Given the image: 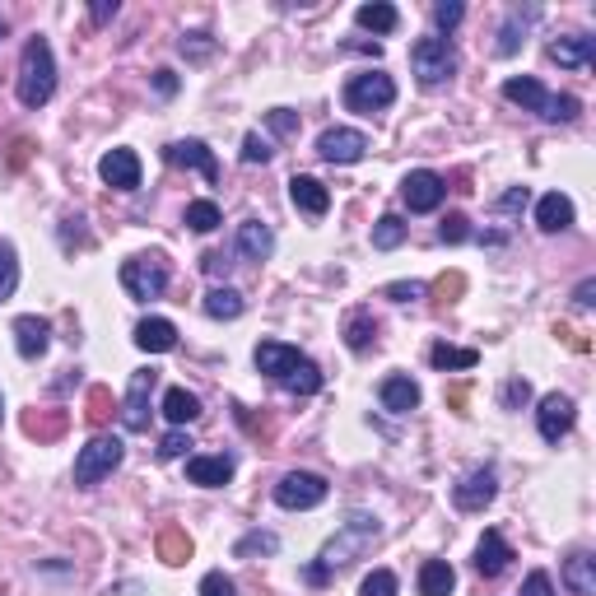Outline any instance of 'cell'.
Returning a JSON list of instances; mask_svg holds the SVG:
<instances>
[{
	"label": "cell",
	"mask_w": 596,
	"mask_h": 596,
	"mask_svg": "<svg viewBox=\"0 0 596 596\" xmlns=\"http://www.w3.org/2000/svg\"><path fill=\"white\" fill-rule=\"evenodd\" d=\"M410 70H415V80L424 89H443L457 75V47L447 38H420L410 47Z\"/></svg>",
	"instance_id": "3957f363"
},
{
	"label": "cell",
	"mask_w": 596,
	"mask_h": 596,
	"mask_svg": "<svg viewBox=\"0 0 596 596\" xmlns=\"http://www.w3.org/2000/svg\"><path fill=\"white\" fill-rule=\"evenodd\" d=\"M14 94H19L24 108H42V103L56 94V56H52V42H47V38H28L24 42Z\"/></svg>",
	"instance_id": "7a4b0ae2"
},
{
	"label": "cell",
	"mask_w": 596,
	"mask_h": 596,
	"mask_svg": "<svg viewBox=\"0 0 596 596\" xmlns=\"http://www.w3.org/2000/svg\"><path fill=\"white\" fill-rule=\"evenodd\" d=\"M466 238H471V219L466 215H447L443 224H438V243L457 247V243H466Z\"/></svg>",
	"instance_id": "b9f144b4"
},
{
	"label": "cell",
	"mask_w": 596,
	"mask_h": 596,
	"mask_svg": "<svg viewBox=\"0 0 596 596\" xmlns=\"http://www.w3.org/2000/svg\"><path fill=\"white\" fill-rule=\"evenodd\" d=\"M382 541V522L373 513H350L345 522L336 527V536L322 545V555H317V564H322L326 573H336V569H345V564H354V559H364L373 545Z\"/></svg>",
	"instance_id": "6da1fadb"
},
{
	"label": "cell",
	"mask_w": 596,
	"mask_h": 596,
	"mask_svg": "<svg viewBox=\"0 0 596 596\" xmlns=\"http://www.w3.org/2000/svg\"><path fill=\"white\" fill-rule=\"evenodd\" d=\"M177 52L187 56V61H205V56L215 52V38L210 33H187V38L177 42Z\"/></svg>",
	"instance_id": "ee69618b"
},
{
	"label": "cell",
	"mask_w": 596,
	"mask_h": 596,
	"mask_svg": "<svg viewBox=\"0 0 596 596\" xmlns=\"http://www.w3.org/2000/svg\"><path fill=\"white\" fill-rule=\"evenodd\" d=\"M47 345H52V322L47 317H33V312L14 317V350L24 354V359H42Z\"/></svg>",
	"instance_id": "2e32d148"
},
{
	"label": "cell",
	"mask_w": 596,
	"mask_h": 596,
	"mask_svg": "<svg viewBox=\"0 0 596 596\" xmlns=\"http://www.w3.org/2000/svg\"><path fill=\"white\" fill-rule=\"evenodd\" d=\"M122 457H126V443H122V438H112V434L89 438V443L80 447V457H75V485H80V489H94L98 480H108V475L122 466Z\"/></svg>",
	"instance_id": "5b68a950"
},
{
	"label": "cell",
	"mask_w": 596,
	"mask_h": 596,
	"mask_svg": "<svg viewBox=\"0 0 596 596\" xmlns=\"http://www.w3.org/2000/svg\"><path fill=\"white\" fill-rule=\"evenodd\" d=\"M0 424H5V396H0Z\"/></svg>",
	"instance_id": "94428289"
},
{
	"label": "cell",
	"mask_w": 596,
	"mask_h": 596,
	"mask_svg": "<svg viewBox=\"0 0 596 596\" xmlns=\"http://www.w3.org/2000/svg\"><path fill=\"white\" fill-rule=\"evenodd\" d=\"M238 471V461L229 452H215V457H187V480L191 485H205V489H224Z\"/></svg>",
	"instance_id": "e0dca14e"
},
{
	"label": "cell",
	"mask_w": 596,
	"mask_h": 596,
	"mask_svg": "<svg viewBox=\"0 0 596 596\" xmlns=\"http://www.w3.org/2000/svg\"><path fill=\"white\" fill-rule=\"evenodd\" d=\"M345 345L354 354H364L368 345H378V322H373V312H350L345 317Z\"/></svg>",
	"instance_id": "4dcf8cb0"
},
{
	"label": "cell",
	"mask_w": 596,
	"mask_h": 596,
	"mask_svg": "<svg viewBox=\"0 0 596 596\" xmlns=\"http://www.w3.org/2000/svg\"><path fill=\"white\" fill-rule=\"evenodd\" d=\"M527 201H531L527 187H508L499 201H494V215H499V219H517L522 210H527Z\"/></svg>",
	"instance_id": "f35d334b"
},
{
	"label": "cell",
	"mask_w": 596,
	"mask_h": 596,
	"mask_svg": "<svg viewBox=\"0 0 596 596\" xmlns=\"http://www.w3.org/2000/svg\"><path fill=\"white\" fill-rule=\"evenodd\" d=\"M275 550H280V536H275V531H247L243 541L233 545V559H266V555H275Z\"/></svg>",
	"instance_id": "1f68e13d"
},
{
	"label": "cell",
	"mask_w": 596,
	"mask_h": 596,
	"mask_svg": "<svg viewBox=\"0 0 596 596\" xmlns=\"http://www.w3.org/2000/svg\"><path fill=\"white\" fill-rule=\"evenodd\" d=\"M522 596H555V583H550V573H527V583H522Z\"/></svg>",
	"instance_id": "f5cc1de1"
},
{
	"label": "cell",
	"mask_w": 596,
	"mask_h": 596,
	"mask_svg": "<svg viewBox=\"0 0 596 596\" xmlns=\"http://www.w3.org/2000/svg\"><path fill=\"white\" fill-rule=\"evenodd\" d=\"M201 596H238V583H233L224 569H210L201 578Z\"/></svg>",
	"instance_id": "f6af8a7d"
},
{
	"label": "cell",
	"mask_w": 596,
	"mask_h": 596,
	"mask_svg": "<svg viewBox=\"0 0 596 596\" xmlns=\"http://www.w3.org/2000/svg\"><path fill=\"white\" fill-rule=\"evenodd\" d=\"M527 19H536V10H527V14L513 10V14H508V24L499 28V42H494V52H499V56H513L517 47H522V28H527Z\"/></svg>",
	"instance_id": "d590c367"
},
{
	"label": "cell",
	"mask_w": 596,
	"mask_h": 596,
	"mask_svg": "<svg viewBox=\"0 0 596 596\" xmlns=\"http://www.w3.org/2000/svg\"><path fill=\"white\" fill-rule=\"evenodd\" d=\"M527 401H531V382L527 378H508V382H503V392H499L503 410H522Z\"/></svg>",
	"instance_id": "60d3db41"
},
{
	"label": "cell",
	"mask_w": 596,
	"mask_h": 596,
	"mask_svg": "<svg viewBox=\"0 0 596 596\" xmlns=\"http://www.w3.org/2000/svg\"><path fill=\"white\" fill-rule=\"evenodd\" d=\"M359 596H396V573L392 569H373L359 583Z\"/></svg>",
	"instance_id": "7bdbcfd3"
},
{
	"label": "cell",
	"mask_w": 596,
	"mask_h": 596,
	"mask_svg": "<svg viewBox=\"0 0 596 596\" xmlns=\"http://www.w3.org/2000/svg\"><path fill=\"white\" fill-rule=\"evenodd\" d=\"M0 38H5V19H0Z\"/></svg>",
	"instance_id": "6125c7cd"
},
{
	"label": "cell",
	"mask_w": 596,
	"mask_h": 596,
	"mask_svg": "<svg viewBox=\"0 0 596 596\" xmlns=\"http://www.w3.org/2000/svg\"><path fill=\"white\" fill-rule=\"evenodd\" d=\"M564 587H569L573 596H596V559H592V550H573V555L564 559Z\"/></svg>",
	"instance_id": "d4e9b609"
},
{
	"label": "cell",
	"mask_w": 596,
	"mask_h": 596,
	"mask_svg": "<svg viewBox=\"0 0 596 596\" xmlns=\"http://www.w3.org/2000/svg\"><path fill=\"white\" fill-rule=\"evenodd\" d=\"M122 289L131 298H140V303L163 298V289H168V261L159 252H140V257L122 261Z\"/></svg>",
	"instance_id": "8992f818"
},
{
	"label": "cell",
	"mask_w": 596,
	"mask_h": 596,
	"mask_svg": "<svg viewBox=\"0 0 596 596\" xmlns=\"http://www.w3.org/2000/svg\"><path fill=\"white\" fill-rule=\"evenodd\" d=\"M573 424H578V406H573L564 392H550L541 396V410H536V429H541L545 443H559V438L569 434Z\"/></svg>",
	"instance_id": "30bf717a"
},
{
	"label": "cell",
	"mask_w": 596,
	"mask_h": 596,
	"mask_svg": "<svg viewBox=\"0 0 596 596\" xmlns=\"http://www.w3.org/2000/svg\"><path fill=\"white\" fill-rule=\"evenodd\" d=\"M322 382H326L322 368L312 364V359H303V364H298L294 373L280 382V387H285V392H294V396H317V392H322Z\"/></svg>",
	"instance_id": "d6a6232c"
},
{
	"label": "cell",
	"mask_w": 596,
	"mask_h": 596,
	"mask_svg": "<svg viewBox=\"0 0 596 596\" xmlns=\"http://www.w3.org/2000/svg\"><path fill=\"white\" fill-rule=\"evenodd\" d=\"M583 103L573 94H550V108H545V122H578Z\"/></svg>",
	"instance_id": "ab89813d"
},
{
	"label": "cell",
	"mask_w": 596,
	"mask_h": 596,
	"mask_svg": "<svg viewBox=\"0 0 596 596\" xmlns=\"http://www.w3.org/2000/svg\"><path fill=\"white\" fill-rule=\"evenodd\" d=\"M401 243H406V219L382 215L378 224H373V247H378V252H396Z\"/></svg>",
	"instance_id": "836d02e7"
},
{
	"label": "cell",
	"mask_w": 596,
	"mask_h": 596,
	"mask_svg": "<svg viewBox=\"0 0 596 596\" xmlns=\"http://www.w3.org/2000/svg\"><path fill=\"white\" fill-rule=\"evenodd\" d=\"M326 578H331V573H326V569H322V564H308V583H312V587H322V583H326Z\"/></svg>",
	"instance_id": "91938a15"
},
{
	"label": "cell",
	"mask_w": 596,
	"mask_h": 596,
	"mask_svg": "<svg viewBox=\"0 0 596 596\" xmlns=\"http://www.w3.org/2000/svg\"><path fill=\"white\" fill-rule=\"evenodd\" d=\"M354 24L368 28V33H378V38H387V33H396L401 14H396V5H387V0H373V5H359V10H354Z\"/></svg>",
	"instance_id": "4316f807"
},
{
	"label": "cell",
	"mask_w": 596,
	"mask_h": 596,
	"mask_svg": "<svg viewBox=\"0 0 596 596\" xmlns=\"http://www.w3.org/2000/svg\"><path fill=\"white\" fill-rule=\"evenodd\" d=\"M275 252V233L271 224H261V219H247V224H238V257L247 261H266Z\"/></svg>",
	"instance_id": "cb8c5ba5"
},
{
	"label": "cell",
	"mask_w": 596,
	"mask_h": 596,
	"mask_svg": "<svg viewBox=\"0 0 596 596\" xmlns=\"http://www.w3.org/2000/svg\"><path fill=\"white\" fill-rule=\"evenodd\" d=\"M429 364H434L438 373H447V368H461V373H466V368L480 364V354H475V350H457V345H434V350H429Z\"/></svg>",
	"instance_id": "e575fe53"
},
{
	"label": "cell",
	"mask_w": 596,
	"mask_h": 596,
	"mask_svg": "<svg viewBox=\"0 0 596 596\" xmlns=\"http://www.w3.org/2000/svg\"><path fill=\"white\" fill-rule=\"evenodd\" d=\"M550 61H559L564 70H587L596 61V38H583V33H573V38H555V42H550Z\"/></svg>",
	"instance_id": "44dd1931"
},
{
	"label": "cell",
	"mask_w": 596,
	"mask_h": 596,
	"mask_svg": "<svg viewBox=\"0 0 596 596\" xmlns=\"http://www.w3.org/2000/svg\"><path fill=\"white\" fill-rule=\"evenodd\" d=\"M513 545L503 541L499 531H485V536H480V545H475V573H480V578H499L503 569H508V564H513Z\"/></svg>",
	"instance_id": "ac0fdd59"
},
{
	"label": "cell",
	"mask_w": 596,
	"mask_h": 596,
	"mask_svg": "<svg viewBox=\"0 0 596 596\" xmlns=\"http://www.w3.org/2000/svg\"><path fill=\"white\" fill-rule=\"evenodd\" d=\"M117 10H122L117 0H94V10H89V19H94V24H112V19H117Z\"/></svg>",
	"instance_id": "db71d44e"
},
{
	"label": "cell",
	"mask_w": 596,
	"mask_h": 596,
	"mask_svg": "<svg viewBox=\"0 0 596 596\" xmlns=\"http://www.w3.org/2000/svg\"><path fill=\"white\" fill-rule=\"evenodd\" d=\"M243 294L238 289H229V285H219V289H210L205 294V317H215V322H238L243 317Z\"/></svg>",
	"instance_id": "f546056e"
},
{
	"label": "cell",
	"mask_w": 596,
	"mask_h": 596,
	"mask_svg": "<svg viewBox=\"0 0 596 596\" xmlns=\"http://www.w3.org/2000/svg\"><path fill=\"white\" fill-rule=\"evenodd\" d=\"M457 587V569L447 559H424L420 569V596H452Z\"/></svg>",
	"instance_id": "83f0119b"
},
{
	"label": "cell",
	"mask_w": 596,
	"mask_h": 596,
	"mask_svg": "<svg viewBox=\"0 0 596 596\" xmlns=\"http://www.w3.org/2000/svg\"><path fill=\"white\" fill-rule=\"evenodd\" d=\"M378 401H382V410H392V415H410V410L420 406V387H415L406 373H392V378L378 387Z\"/></svg>",
	"instance_id": "603a6c76"
},
{
	"label": "cell",
	"mask_w": 596,
	"mask_h": 596,
	"mask_svg": "<svg viewBox=\"0 0 596 596\" xmlns=\"http://www.w3.org/2000/svg\"><path fill=\"white\" fill-rule=\"evenodd\" d=\"M382 298H392V303H415V298H424V285L420 280H396V285L382 289Z\"/></svg>",
	"instance_id": "681fc988"
},
{
	"label": "cell",
	"mask_w": 596,
	"mask_h": 596,
	"mask_svg": "<svg viewBox=\"0 0 596 596\" xmlns=\"http://www.w3.org/2000/svg\"><path fill=\"white\" fill-rule=\"evenodd\" d=\"M89 406H94L89 415H94V420H103V415H108V392H94V396H89Z\"/></svg>",
	"instance_id": "680465c9"
},
{
	"label": "cell",
	"mask_w": 596,
	"mask_h": 596,
	"mask_svg": "<svg viewBox=\"0 0 596 596\" xmlns=\"http://www.w3.org/2000/svg\"><path fill=\"white\" fill-rule=\"evenodd\" d=\"M461 14H466V5H461V0H443V5H434L438 33H452V28L461 24Z\"/></svg>",
	"instance_id": "7dc6e473"
},
{
	"label": "cell",
	"mask_w": 596,
	"mask_h": 596,
	"mask_svg": "<svg viewBox=\"0 0 596 596\" xmlns=\"http://www.w3.org/2000/svg\"><path fill=\"white\" fill-rule=\"evenodd\" d=\"M159 555L168 559V564H182V559L191 555V541L182 536V531H168V536L159 541Z\"/></svg>",
	"instance_id": "bcb514c9"
},
{
	"label": "cell",
	"mask_w": 596,
	"mask_h": 596,
	"mask_svg": "<svg viewBox=\"0 0 596 596\" xmlns=\"http://www.w3.org/2000/svg\"><path fill=\"white\" fill-rule=\"evenodd\" d=\"M443 196H447V182L438 173H429V168H415L401 182V201H406L410 215H434L438 205H443Z\"/></svg>",
	"instance_id": "ba28073f"
},
{
	"label": "cell",
	"mask_w": 596,
	"mask_h": 596,
	"mask_svg": "<svg viewBox=\"0 0 596 596\" xmlns=\"http://www.w3.org/2000/svg\"><path fill=\"white\" fill-rule=\"evenodd\" d=\"M163 159L173 163V168H196L210 187L219 182V159H215V149L205 145V140H173V145L163 149Z\"/></svg>",
	"instance_id": "4fadbf2b"
},
{
	"label": "cell",
	"mask_w": 596,
	"mask_h": 596,
	"mask_svg": "<svg viewBox=\"0 0 596 596\" xmlns=\"http://www.w3.org/2000/svg\"><path fill=\"white\" fill-rule=\"evenodd\" d=\"M503 98L517 103V108L536 112V117H545V108H550V94H545V84L536 80V75H513V80H503Z\"/></svg>",
	"instance_id": "d6986e66"
},
{
	"label": "cell",
	"mask_w": 596,
	"mask_h": 596,
	"mask_svg": "<svg viewBox=\"0 0 596 596\" xmlns=\"http://www.w3.org/2000/svg\"><path fill=\"white\" fill-rule=\"evenodd\" d=\"M14 289H19V257H14V243L0 238V303L14 298Z\"/></svg>",
	"instance_id": "74e56055"
},
{
	"label": "cell",
	"mask_w": 596,
	"mask_h": 596,
	"mask_svg": "<svg viewBox=\"0 0 596 596\" xmlns=\"http://www.w3.org/2000/svg\"><path fill=\"white\" fill-rule=\"evenodd\" d=\"M219 224H224V215H219V205H215V201H191V205H187V229H196V233H215Z\"/></svg>",
	"instance_id": "8d00e7d4"
},
{
	"label": "cell",
	"mask_w": 596,
	"mask_h": 596,
	"mask_svg": "<svg viewBox=\"0 0 596 596\" xmlns=\"http://www.w3.org/2000/svg\"><path fill=\"white\" fill-rule=\"evenodd\" d=\"M289 201L303 210V215H312V219H322L326 210H331V191L317 182V177H308V173H298L294 182H289Z\"/></svg>",
	"instance_id": "ffe728a7"
},
{
	"label": "cell",
	"mask_w": 596,
	"mask_h": 596,
	"mask_svg": "<svg viewBox=\"0 0 596 596\" xmlns=\"http://www.w3.org/2000/svg\"><path fill=\"white\" fill-rule=\"evenodd\" d=\"M136 345L145 354H168L177 345V326L168 322V317H145V322L136 326Z\"/></svg>",
	"instance_id": "484cf974"
},
{
	"label": "cell",
	"mask_w": 596,
	"mask_h": 596,
	"mask_svg": "<svg viewBox=\"0 0 596 596\" xmlns=\"http://www.w3.org/2000/svg\"><path fill=\"white\" fill-rule=\"evenodd\" d=\"M536 229H541V233L573 229V201L564 196V191H550V196H541V201H536Z\"/></svg>",
	"instance_id": "7402d4cb"
},
{
	"label": "cell",
	"mask_w": 596,
	"mask_h": 596,
	"mask_svg": "<svg viewBox=\"0 0 596 596\" xmlns=\"http://www.w3.org/2000/svg\"><path fill=\"white\" fill-rule=\"evenodd\" d=\"M187 447H196L182 429H173V434H163V443H159V457L163 461H173V457H187Z\"/></svg>",
	"instance_id": "f907efd6"
},
{
	"label": "cell",
	"mask_w": 596,
	"mask_h": 596,
	"mask_svg": "<svg viewBox=\"0 0 596 596\" xmlns=\"http://www.w3.org/2000/svg\"><path fill=\"white\" fill-rule=\"evenodd\" d=\"M271 154H275L271 140L257 136V131H252V136L243 140V163H271Z\"/></svg>",
	"instance_id": "c3c4849f"
},
{
	"label": "cell",
	"mask_w": 596,
	"mask_h": 596,
	"mask_svg": "<svg viewBox=\"0 0 596 596\" xmlns=\"http://www.w3.org/2000/svg\"><path fill=\"white\" fill-rule=\"evenodd\" d=\"M266 122H271L275 136H298V112H289V108L266 112Z\"/></svg>",
	"instance_id": "816d5d0a"
},
{
	"label": "cell",
	"mask_w": 596,
	"mask_h": 596,
	"mask_svg": "<svg viewBox=\"0 0 596 596\" xmlns=\"http://www.w3.org/2000/svg\"><path fill=\"white\" fill-rule=\"evenodd\" d=\"M317 154L326 163H359L368 154V136L364 131H350V126H331L317 136Z\"/></svg>",
	"instance_id": "7c38bea8"
},
{
	"label": "cell",
	"mask_w": 596,
	"mask_h": 596,
	"mask_svg": "<svg viewBox=\"0 0 596 596\" xmlns=\"http://www.w3.org/2000/svg\"><path fill=\"white\" fill-rule=\"evenodd\" d=\"M326 494H331V485L312 471H289V475H280V485H275V503L289 508V513H308V508H317Z\"/></svg>",
	"instance_id": "52a82bcc"
},
{
	"label": "cell",
	"mask_w": 596,
	"mask_h": 596,
	"mask_svg": "<svg viewBox=\"0 0 596 596\" xmlns=\"http://www.w3.org/2000/svg\"><path fill=\"white\" fill-rule=\"evenodd\" d=\"M252 359H257V368L266 373V378L285 382L289 373H294V368L303 364V359H308V354H298V345H285V340H261Z\"/></svg>",
	"instance_id": "9a60e30c"
},
{
	"label": "cell",
	"mask_w": 596,
	"mask_h": 596,
	"mask_svg": "<svg viewBox=\"0 0 596 596\" xmlns=\"http://www.w3.org/2000/svg\"><path fill=\"white\" fill-rule=\"evenodd\" d=\"M98 177H103L112 191H136L140 187V154L136 149H108V154L98 159Z\"/></svg>",
	"instance_id": "5bb4252c"
},
{
	"label": "cell",
	"mask_w": 596,
	"mask_h": 596,
	"mask_svg": "<svg viewBox=\"0 0 596 596\" xmlns=\"http://www.w3.org/2000/svg\"><path fill=\"white\" fill-rule=\"evenodd\" d=\"M154 89H159L163 98H173L177 94V75L173 70H154Z\"/></svg>",
	"instance_id": "11a10c76"
},
{
	"label": "cell",
	"mask_w": 596,
	"mask_h": 596,
	"mask_svg": "<svg viewBox=\"0 0 596 596\" xmlns=\"http://www.w3.org/2000/svg\"><path fill=\"white\" fill-rule=\"evenodd\" d=\"M499 494V475L489 471V466H475V471L461 475V485L452 489V503H457L461 513H480L485 503H494Z\"/></svg>",
	"instance_id": "8fae6325"
},
{
	"label": "cell",
	"mask_w": 596,
	"mask_h": 596,
	"mask_svg": "<svg viewBox=\"0 0 596 596\" xmlns=\"http://www.w3.org/2000/svg\"><path fill=\"white\" fill-rule=\"evenodd\" d=\"M201 266H205V275H224V271H229V261H224V252H205Z\"/></svg>",
	"instance_id": "6f0895ef"
},
{
	"label": "cell",
	"mask_w": 596,
	"mask_h": 596,
	"mask_svg": "<svg viewBox=\"0 0 596 596\" xmlns=\"http://www.w3.org/2000/svg\"><path fill=\"white\" fill-rule=\"evenodd\" d=\"M163 415H168L177 429L191 420H201V396H191L187 387H168V392H163Z\"/></svg>",
	"instance_id": "f1b7e54d"
},
{
	"label": "cell",
	"mask_w": 596,
	"mask_h": 596,
	"mask_svg": "<svg viewBox=\"0 0 596 596\" xmlns=\"http://www.w3.org/2000/svg\"><path fill=\"white\" fill-rule=\"evenodd\" d=\"M154 382H159L154 368H136V373H131V387H126V401H122L126 434H145L149 429V392H154Z\"/></svg>",
	"instance_id": "9c48e42d"
},
{
	"label": "cell",
	"mask_w": 596,
	"mask_h": 596,
	"mask_svg": "<svg viewBox=\"0 0 596 596\" xmlns=\"http://www.w3.org/2000/svg\"><path fill=\"white\" fill-rule=\"evenodd\" d=\"M573 303H578V308H592L596 303V280H583V285L573 289Z\"/></svg>",
	"instance_id": "9f6ffc18"
},
{
	"label": "cell",
	"mask_w": 596,
	"mask_h": 596,
	"mask_svg": "<svg viewBox=\"0 0 596 596\" xmlns=\"http://www.w3.org/2000/svg\"><path fill=\"white\" fill-rule=\"evenodd\" d=\"M345 108L350 112H364V117H373V112H387L396 103V80L387 75V70H359V75H350L345 80Z\"/></svg>",
	"instance_id": "277c9868"
}]
</instances>
